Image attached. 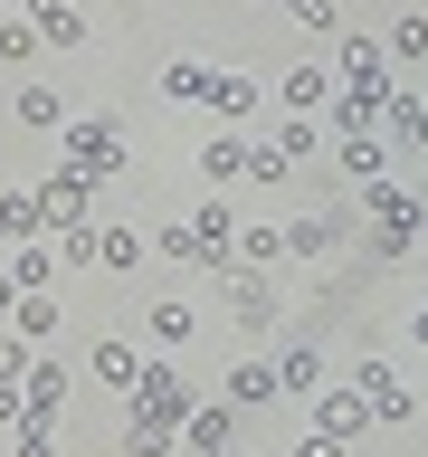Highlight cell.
Returning a JSON list of instances; mask_svg holds the SVG:
<instances>
[{"label":"cell","mask_w":428,"mask_h":457,"mask_svg":"<svg viewBox=\"0 0 428 457\" xmlns=\"http://www.w3.org/2000/svg\"><path fill=\"white\" fill-rule=\"evenodd\" d=\"M95 371H105L114 391H134V381H143V362H134V353H124V343H105V353H95Z\"/></svg>","instance_id":"1"},{"label":"cell","mask_w":428,"mask_h":457,"mask_svg":"<svg viewBox=\"0 0 428 457\" xmlns=\"http://www.w3.org/2000/svg\"><path fill=\"white\" fill-rule=\"evenodd\" d=\"M77 162H86V171L114 162V134H105V124H86V134H77Z\"/></svg>","instance_id":"2"}]
</instances>
